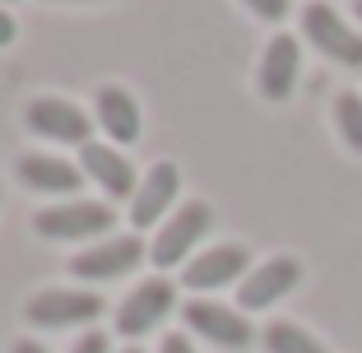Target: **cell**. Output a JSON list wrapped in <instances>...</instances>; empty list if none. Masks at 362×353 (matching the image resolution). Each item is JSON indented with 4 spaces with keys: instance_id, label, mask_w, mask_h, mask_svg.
<instances>
[{
    "instance_id": "obj_20",
    "label": "cell",
    "mask_w": 362,
    "mask_h": 353,
    "mask_svg": "<svg viewBox=\"0 0 362 353\" xmlns=\"http://www.w3.org/2000/svg\"><path fill=\"white\" fill-rule=\"evenodd\" d=\"M158 353H195V344L186 340V335H168V340L158 344Z\"/></svg>"
},
{
    "instance_id": "obj_23",
    "label": "cell",
    "mask_w": 362,
    "mask_h": 353,
    "mask_svg": "<svg viewBox=\"0 0 362 353\" xmlns=\"http://www.w3.org/2000/svg\"><path fill=\"white\" fill-rule=\"evenodd\" d=\"M61 5H98V0H61Z\"/></svg>"
},
{
    "instance_id": "obj_25",
    "label": "cell",
    "mask_w": 362,
    "mask_h": 353,
    "mask_svg": "<svg viewBox=\"0 0 362 353\" xmlns=\"http://www.w3.org/2000/svg\"><path fill=\"white\" fill-rule=\"evenodd\" d=\"M126 353H144V349H126Z\"/></svg>"
},
{
    "instance_id": "obj_1",
    "label": "cell",
    "mask_w": 362,
    "mask_h": 353,
    "mask_svg": "<svg viewBox=\"0 0 362 353\" xmlns=\"http://www.w3.org/2000/svg\"><path fill=\"white\" fill-rule=\"evenodd\" d=\"M33 228L52 242H103L107 228H117V209L107 200H61L33 214Z\"/></svg>"
},
{
    "instance_id": "obj_16",
    "label": "cell",
    "mask_w": 362,
    "mask_h": 353,
    "mask_svg": "<svg viewBox=\"0 0 362 353\" xmlns=\"http://www.w3.org/2000/svg\"><path fill=\"white\" fill-rule=\"evenodd\" d=\"M260 340H265V353H325V344L316 335L293 325V321H269Z\"/></svg>"
},
{
    "instance_id": "obj_17",
    "label": "cell",
    "mask_w": 362,
    "mask_h": 353,
    "mask_svg": "<svg viewBox=\"0 0 362 353\" xmlns=\"http://www.w3.org/2000/svg\"><path fill=\"white\" fill-rule=\"evenodd\" d=\"M334 121H339V135L353 154H362V93H339L334 98Z\"/></svg>"
},
{
    "instance_id": "obj_3",
    "label": "cell",
    "mask_w": 362,
    "mask_h": 353,
    "mask_svg": "<svg viewBox=\"0 0 362 353\" xmlns=\"http://www.w3.org/2000/svg\"><path fill=\"white\" fill-rule=\"evenodd\" d=\"M209 228H214V209H209L204 200H186L177 214H172L168 224L153 233V242H149V260H153L158 270L181 265V260L195 251V242L209 233Z\"/></svg>"
},
{
    "instance_id": "obj_22",
    "label": "cell",
    "mask_w": 362,
    "mask_h": 353,
    "mask_svg": "<svg viewBox=\"0 0 362 353\" xmlns=\"http://www.w3.org/2000/svg\"><path fill=\"white\" fill-rule=\"evenodd\" d=\"M10 353H47V344H37V340H14Z\"/></svg>"
},
{
    "instance_id": "obj_2",
    "label": "cell",
    "mask_w": 362,
    "mask_h": 353,
    "mask_svg": "<svg viewBox=\"0 0 362 353\" xmlns=\"http://www.w3.org/2000/svg\"><path fill=\"white\" fill-rule=\"evenodd\" d=\"M107 311V302L88 289H47L23 307V321L33 330H75V325H93Z\"/></svg>"
},
{
    "instance_id": "obj_18",
    "label": "cell",
    "mask_w": 362,
    "mask_h": 353,
    "mask_svg": "<svg viewBox=\"0 0 362 353\" xmlns=\"http://www.w3.org/2000/svg\"><path fill=\"white\" fill-rule=\"evenodd\" d=\"M251 14H260V19H269V23H279L288 14V0H242Z\"/></svg>"
},
{
    "instance_id": "obj_12",
    "label": "cell",
    "mask_w": 362,
    "mask_h": 353,
    "mask_svg": "<svg viewBox=\"0 0 362 353\" xmlns=\"http://www.w3.org/2000/svg\"><path fill=\"white\" fill-rule=\"evenodd\" d=\"M298 70H302L298 37H293V33H274L269 47H265V56H260V70H256L260 98H269V103H288L293 88H298Z\"/></svg>"
},
{
    "instance_id": "obj_15",
    "label": "cell",
    "mask_w": 362,
    "mask_h": 353,
    "mask_svg": "<svg viewBox=\"0 0 362 353\" xmlns=\"http://www.w3.org/2000/svg\"><path fill=\"white\" fill-rule=\"evenodd\" d=\"M19 182L28 191H42V195H75L84 186V172L75 163L56 158V154H23L19 158Z\"/></svg>"
},
{
    "instance_id": "obj_7",
    "label": "cell",
    "mask_w": 362,
    "mask_h": 353,
    "mask_svg": "<svg viewBox=\"0 0 362 353\" xmlns=\"http://www.w3.org/2000/svg\"><path fill=\"white\" fill-rule=\"evenodd\" d=\"M181 321H186V330H195V340H209L214 349H246V344L256 340L246 311H233V307H223V302L195 298V302L181 307Z\"/></svg>"
},
{
    "instance_id": "obj_8",
    "label": "cell",
    "mask_w": 362,
    "mask_h": 353,
    "mask_svg": "<svg viewBox=\"0 0 362 353\" xmlns=\"http://www.w3.org/2000/svg\"><path fill=\"white\" fill-rule=\"evenodd\" d=\"M28 130L37 139H52V144H88V130L93 117H84V108H75L70 98H33L28 112H23Z\"/></svg>"
},
{
    "instance_id": "obj_10",
    "label": "cell",
    "mask_w": 362,
    "mask_h": 353,
    "mask_svg": "<svg viewBox=\"0 0 362 353\" xmlns=\"http://www.w3.org/2000/svg\"><path fill=\"white\" fill-rule=\"evenodd\" d=\"M251 274V251L242 242H223V246H209L191 265L181 270V284L191 293H214V289H228L233 279Z\"/></svg>"
},
{
    "instance_id": "obj_11",
    "label": "cell",
    "mask_w": 362,
    "mask_h": 353,
    "mask_svg": "<svg viewBox=\"0 0 362 353\" xmlns=\"http://www.w3.org/2000/svg\"><path fill=\"white\" fill-rule=\"evenodd\" d=\"M181 191V172L177 163H153L144 177H139L135 195H130V224L135 228H163L168 224V209Z\"/></svg>"
},
{
    "instance_id": "obj_24",
    "label": "cell",
    "mask_w": 362,
    "mask_h": 353,
    "mask_svg": "<svg viewBox=\"0 0 362 353\" xmlns=\"http://www.w3.org/2000/svg\"><path fill=\"white\" fill-rule=\"evenodd\" d=\"M353 10H358V19H362V0H353Z\"/></svg>"
},
{
    "instance_id": "obj_6",
    "label": "cell",
    "mask_w": 362,
    "mask_h": 353,
    "mask_svg": "<svg viewBox=\"0 0 362 353\" xmlns=\"http://www.w3.org/2000/svg\"><path fill=\"white\" fill-rule=\"evenodd\" d=\"M144 256H149V246L139 242L135 233H126V237H103V242L84 246V251L70 260V270H75V279H84V284H107V279H121V274H130V270H139Z\"/></svg>"
},
{
    "instance_id": "obj_21",
    "label": "cell",
    "mask_w": 362,
    "mask_h": 353,
    "mask_svg": "<svg viewBox=\"0 0 362 353\" xmlns=\"http://www.w3.org/2000/svg\"><path fill=\"white\" fill-rule=\"evenodd\" d=\"M14 37H19V23H14V19H10V14L0 10V47H10V42H14Z\"/></svg>"
},
{
    "instance_id": "obj_14",
    "label": "cell",
    "mask_w": 362,
    "mask_h": 353,
    "mask_svg": "<svg viewBox=\"0 0 362 353\" xmlns=\"http://www.w3.org/2000/svg\"><path fill=\"white\" fill-rule=\"evenodd\" d=\"M93 121L103 126V135L112 139L117 149L135 144V139H139V103H135V93H130V88H121V84L98 88Z\"/></svg>"
},
{
    "instance_id": "obj_5",
    "label": "cell",
    "mask_w": 362,
    "mask_h": 353,
    "mask_svg": "<svg viewBox=\"0 0 362 353\" xmlns=\"http://www.w3.org/2000/svg\"><path fill=\"white\" fill-rule=\"evenodd\" d=\"M302 37H307L320 56H330V61L349 65V70H362V33H353L325 0H316V5L302 10Z\"/></svg>"
},
{
    "instance_id": "obj_13",
    "label": "cell",
    "mask_w": 362,
    "mask_h": 353,
    "mask_svg": "<svg viewBox=\"0 0 362 353\" xmlns=\"http://www.w3.org/2000/svg\"><path fill=\"white\" fill-rule=\"evenodd\" d=\"M79 172L84 177H93L98 186H103L112 200H121V195H135V186H139V177H135V168H130V158L117 149V144H98V139H88L84 149H79Z\"/></svg>"
},
{
    "instance_id": "obj_4",
    "label": "cell",
    "mask_w": 362,
    "mask_h": 353,
    "mask_svg": "<svg viewBox=\"0 0 362 353\" xmlns=\"http://www.w3.org/2000/svg\"><path fill=\"white\" fill-rule=\"evenodd\" d=\"M172 307H177V284H172L168 274L144 279V284L117 307V335L121 340H139V335L158 330V325L172 316Z\"/></svg>"
},
{
    "instance_id": "obj_19",
    "label": "cell",
    "mask_w": 362,
    "mask_h": 353,
    "mask_svg": "<svg viewBox=\"0 0 362 353\" xmlns=\"http://www.w3.org/2000/svg\"><path fill=\"white\" fill-rule=\"evenodd\" d=\"M70 353H112V340H107L103 330H84V340H75Z\"/></svg>"
},
{
    "instance_id": "obj_9",
    "label": "cell",
    "mask_w": 362,
    "mask_h": 353,
    "mask_svg": "<svg viewBox=\"0 0 362 353\" xmlns=\"http://www.w3.org/2000/svg\"><path fill=\"white\" fill-rule=\"evenodd\" d=\"M298 284H302V260L298 256H269L265 265H256L242 279L237 307L242 311H265V307H274L279 298H288Z\"/></svg>"
}]
</instances>
